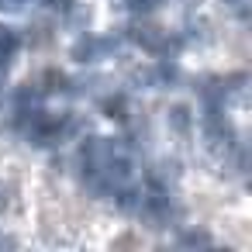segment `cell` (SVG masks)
Returning a JSON list of instances; mask_svg holds the SVG:
<instances>
[{"instance_id": "15", "label": "cell", "mask_w": 252, "mask_h": 252, "mask_svg": "<svg viewBox=\"0 0 252 252\" xmlns=\"http://www.w3.org/2000/svg\"><path fill=\"white\" fill-rule=\"evenodd\" d=\"M135 245H142L138 235H121V238H114V249H135Z\"/></svg>"}, {"instance_id": "2", "label": "cell", "mask_w": 252, "mask_h": 252, "mask_svg": "<svg viewBox=\"0 0 252 252\" xmlns=\"http://www.w3.org/2000/svg\"><path fill=\"white\" fill-rule=\"evenodd\" d=\"M166 125H169L176 135H190V128H193V111H190L187 104H173V107L166 111Z\"/></svg>"}, {"instance_id": "10", "label": "cell", "mask_w": 252, "mask_h": 252, "mask_svg": "<svg viewBox=\"0 0 252 252\" xmlns=\"http://www.w3.org/2000/svg\"><path fill=\"white\" fill-rule=\"evenodd\" d=\"M59 90H66V76L59 69H49L42 76V94H59Z\"/></svg>"}, {"instance_id": "9", "label": "cell", "mask_w": 252, "mask_h": 252, "mask_svg": "<svg viewBox=\"0 0 252 252\" xmlns=\"http://www.w3.org/2000/svg\"><path fill=\"white\" fill-rule=\"evenodd\" d=\"M104 83H107L104 76H80V80H76V94H80V97H94V94H100Z\"/></svg>"}, {"instance_id": "6", "label": "cell", "mask_w": 252, "mask_h": 252, "mask_svg": "<svg viewBox=\"0 0 252 252\" xmlns=\"http://www.w3.org/2000/svg\"><path fill=\"white\" fill-rule=\"evenodd\" d=\"M211 38V25L207 21H187V28H183V42L187 45H204Z\"/></svg>"}, {"instance_id": "11", "label": "cell", "mask_w": 252, "mask_h": 252, "mask_svg": "<svg viewBox=\"0 0 252 252\" xmlns=\"http://www.w3.org/2000/svg\"><path fill=\"white\" fill-rule=\"evenodd\" d=\"M180 245H183V249H207V245H211V235H207V231H187V235L180 238Z\"/></svg>"}, {"instance_id": "13", "label": "cell", "mask_w": 252, "mask_h": 252, "mask_svg": "<svg viewBox=\"0 0 252 252\" xmlns=\"http://www.w3.org/2000/svg\"><path fill=\"white\" fill-rule=\"evenodd\" d=\"M159 4H162V0H125V7L135 11V14H149V11H156Z\"/></svg>"}, {"instance_id": "17", "label": "cell", "mask_w": 252, "mask_h": 252, "mask_svg": "<svg viewBox=\"0 0 252 252\" xmlns=\"http://www.w3.org/2000/svg\"><path fill=\"white\" fill-rule=\"evenodd\" d=\"M180 4H183V7H193V4H200V0H180Z\"/></svg>"}, {"instance_id": "1", "label": "cell", "mask_w": 252, "mask_h": 252, "mask_svg": "<svg viewBox=\"0 0 252 252\" xmlns=\"http://www.w3.org/2000/svg\"><path fill=\"white\" fill-rule=\"evenodd\" d=\"M131 42H138L145 52H156V56H173L176 52V38H169V32H162L159 25H152V21H138L135 28H131Z\"/></svg>"}, {"instance_id": "3", "label": "cell", "mask_w": 252, "mask_h": 252, "mask_svg": "<svg viewBox=\"0 0 252 252\" xmlns=\"http://www.w3.org/2000/svg\"><path fill=\"white\" fill-rule=\"evenodd\" d=\"M176 180H180V162H176V159H159L156 169H152V183L169 187V183H176Z\"/></svg>"}, {"instance_id": "8", "label": "cell", "mask_w": 252, "mask_h": 252, "mask_svg": "<svg viewBox=\"0 0 252 252\" xmlns=\"http://www.w3.org/2000/svg\"><path fill=\"white\" fill-rule=\"evenodd\" d=\"M38 104H42V87L25 83V87L18 90V107H38Z\"/></svg>"}, {"instance_id": "4", "label": "cell", "mask_w": 252, "mask_h": 252, "mask_svg": "<svg viewBox=\"0 0 252 252\" xmlns=\"http://www.w3.org/2000/svg\"><path fill=\"white\" fill-rule=\"evenodd\" d=\"M63 11H66V25L73 32H87L90 28V7L87 4H66Z\"/></svg>"}, {"instance_id": "7", "label": "cell", "mask_w": 252, "mask_h": 252, "mask_svg": "<svg viewBox=\"0 0 252 252\" xmlns=\"http://www.w3.org/2000/svg\"><path fill=\"white\" fill-rule=\"evenodd\" d=\"M14 49H18V35H14V28L0 25V63H7Z\"/></svg>"}, {"instance_id": "12", "label": "cell", "mask_w": 252, "mask_h": 252, "mask_svg": "<svg viewBox=\"0 0 252 252\" xmlns=\"http://www.w3.org/2000/svg\"><path fill=\"white\" fill-rule=\"evenodd\" d=\"M28 42H32V45H38V49H42V45H49V42H52V28H49V25H35V28H32V35H28Z\"/></svg>"}, {"instance_id": "16", "label": "cell", "mask_w": 252, "mask_h": 252, "mask_svg": "<svg viewBox=\"0 0 252 252\" xmlns=\"http://www.w3.org/2000/svg\"><path fill=\"white\" fill-rule=\"evenodd\" d=\"M14 245H18V242H14L11 235H0V249H14Z\"/></svg>"}, {"instance_id": "5", "label": "cell", "mask_w": 252, "mask_h": 252, "mask_svg": "<svg viewBox=\"0 0 252 252\" xmlns=\"http://www.w3.org/2000/svg\"><path fill=\"white\" fill-rule=\"evenodd\" d=\"M100 107H104L107 118H114V121H128V97H125V94H107V97L100 100Z\"/></svg>"}, {"instance_id": "14", "label": "cell", "mask_w": 252, "mask_h": 252, "mask_svg": "<svg viewBox=\"0 0 252 252\" xmlns=\"http://www.w3.org/2000/svg\"><path fill=\"white\" fill-rule=\"evenodd\" d=\"M221 4H224L228 11H235V14H238L242 21L249 18V0H221Z\"/></svg>"}]
</instances>
